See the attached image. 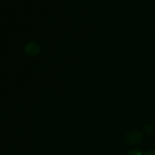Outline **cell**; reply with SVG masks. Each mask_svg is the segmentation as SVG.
Returning <instances> with one entry per match:
<instances>
[{
  "label": "cell",
  "mask_w": 155,
  "mask_h": 155,
  "mask_svg": "<svg viewBox=\"0 0 155 155\" xmlns=\"http://www.w3.org/2000/svg\"><path fill=\"white\" fill-rule=\"evenodd\" d=\"M125 140L130 145H137L142 140V133L138 130H132L127 133Z\"/></svg>",
  "instance_id": "1"
},
{
  "label": "cell",
  "mask_w": 155,
  "mask_h": 155,
  "mask_svg": "<svg viewBox=\"0 0 155 155\" xmlns=\"http://www.w3.org/2000/svg\"><path fill=\"white\" fill-rule=\"evenodd\" d=\"M40 46L36 42H29L24 47V52L30 57H36L40 54Z\"/></svg>",
  "instance_id": "2"
},
{
  "label": "cell",
  "mask_w": 155,
  "mask_h": 155,
  "mask_svg": "<svg viewBox=\"0 0 155 155\" xmlns=\"http://www.w3.org/2000/svg\"><path fill=\"white\" fill-rule=\"evenodd\" d=\"M145 155H155V150H151V151H149L148 153H146Z\"/></svg>",
  "instance_id": "5"
},
{
  "label": "cell",
  "mask_w": 155,
  "mask_h": 155,
  "mask_svg": "<svg viewBox=\"0 0 155 155\" xmlns=\"http://www.w3.org/2000/svg\"><path fill=\"white\" fill-rule=\"evenodd\" d=\"M144 130L148 135H151L154 133V127L152 125H147L144 127Z\"/></svg>",
  "instance_id": "3"
},
{
  "label": "cell",
  "mask_w": 155,
  "mask_h": 155,
  "mask_svg": "<svg viewBox=\"0 0 155 155\" xmlns=\"http://www.w3.org/2000/svg\"><path fill=\"white\" fill-rule=\"evenodd\" d=\"M127 155H142V151L139 149H133L129 151Z\"/></svg>",
  "instance_id": "4"
}]
</instances>
